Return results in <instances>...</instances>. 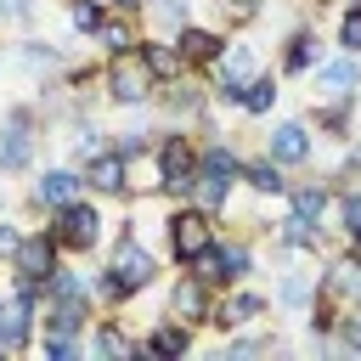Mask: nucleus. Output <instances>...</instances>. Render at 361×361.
Listing matches in <instances>:
<instances>
[{"label":"nucleus","instance_id":"48","mask_svg":"<svg viewBox=\"0 0 361 361\" xmlns=\"http://www.w3.org/2000/svg\"><path fill=\"white\" fill-rule=\"evenodd\" d=\"M147 6H152V0H147Z\"/></svg>","mask_w":361,"mask_h":361},{"label":"nucleus","instance_id":"4","mask_svg":"<svg viewBox=\"0 0 361 361\" xmlns=\"http://www.w3.org/2000/svg\"><path fill=\"white\" fill-rule=\"evenodd\" d=\"M152 90H158V79L147 73V62H141V51H124V56H107L102 62V96L113 102V107H152Z\"/></svg>","mask_w":361,"mask_h":361},{"label":"nucleus","instance_id":"9","mask_svg":"<svg viewBox=\"0 0 361 361\" xmlns=\"http://www.w3.org/2000/svg\"><path fill=\"white\" fill-rule=\"evenodd\" d=\"M305 79L316 85V102H361V56H350V51L322 56Z\"/></svg>","mask_w":361,"mask_h":361},{"label":"nucleus","instance_id":"5","mask_svg":"<svg viewBox=\"0 0 361 361\" xmlns=\"http://www.w3.org/2000/svg\"><path fill=\"white\" fill-rule=\"evenodd\" d=\"M45 231H51V243H56L62 254H90V248H96V243L107 237V214H102V209H96V197L85 192L79 203L56 209Z\"/></svg>","mask_w":361,"mask_h":361},{"label":"nucleus","instance_id":"1","mask_svg":"<svg viewBox=\"0 0 361 361\" xmlns=\"http://www.w3.org/2000/svg\"><path fill=\"white\" fill-rule=\"evenodd\" d=\"M152 164H158V192L175 197V203H186L192 186H197V135H192L186 124L158 130V141H152Z\"/></svg>","mask_w":361,"mask_h":361},{"label":"nucleus","instance_id":"40","mask_svg":"<svg viewBox=\"0 0 361 361\" xmlns=\"http://www.w3.org/2000/svg\"><path fill=\"white\" fill-rule=\"evenodd\" d=\"M276 338H265V333H243V338H231L226 344V355H259V350H271Z\"/></svg>","mask_w":361,"mask_h":361},{"label":"nucleus","instance_id":"37","mask_svg":"<svg viewBox=\"0 0 361 361\" xmlns=\"http://www.w3.org/2000/svg\"><path fill=\"white\" fill-rule=\"evenodd\" d=\"M17 62H23L28 73H51V68H62V51H56L51 39H23V51H17Z\"/></svg>","mask_w":361,"mask_h":361},{"label":"nucleus","instance_id":"23","mask_svg":"<svg viewBox=\"0 0 361 361\" xmlns=\"http://www.w3.org/2000/svg\"><path fill=\"white\" fill-rule=\"evenodd\" d=\"M141 62H147V73L158 79V85H169V79H180V73H192L186 68V56H180V45L175 39H164V34H141Z\"/></svg>","mask_w":361,"mask_h":361},{"label":"nucleus","instance_id":"44","mask_svg":"<svg viewBox=\"0 0 361 361\" xmlns=\"http://www.w3.org/2000/svg\"><path fill=\"white\" fill-rule=\"evenodd\" d=\"M107 6H113V11H130V17H141V11H147V0H107Z\"/></svg>","mask_w":361,"mask_h":361},{"label":"nucleus","instance_id":"22","mask_svg":"<svg viewBox=\"0 0 361 361\" xmlns=\"http://www.w3.org/2000/svg\"><path fill=\"white\" fill-rule=\"evenodd\" d=\"M316 62H322V39H316V28H310V23H293L288 39H282V73H288V79H305Z\"/></svg>","mask_w":361,"mask_h":361},{"label":"nucleus","instance_id":"16","mask_svg":"<svg viewBox=\"0 0 361 361\" xmlns=\"http://www.w3.org/2000/svg\"><path fill=\"white\" fill-rule=\"evenodd\" d=\"M79 169H85L90 197H130V158H118L113 147H107V152H96V158H85Z\"/></svg>","mask_w":361,"mask_h":361},{"label":"nucleus","instance_id":"13","mask_svg":"<svg viewBox=\"0 0 361 361\" xmlns=\"http://www.w3.org/2000/svg\"><path fill=\"white\" fill-rule=\"evenodd\" d=\"M152 107H158L169 124H197V118L209 113V90H203L192 73H180V79H169V85L152 90Z\"/></svg>","mask_w":361,"mask_h":361},{"label":"nucleus","instance_id":"19","mask_svg":"<svg viewBox=\"0 0 361 361\" xmlns=\"http://www.w3.org/2000/svg\"><path fill=\"white\" fill-rule=\"evenodd\" d=\"M316 293L338 299L344 310H361V265H355L350 254H338L333 265H322V276H316Z\"/></svg>","mask_w":361,"mask_h":361},{"label":"nucleus","instance_id":"34","mask_svg":"<svg viewBox=\"0 0 361 361\" xmlns=\"http://www.w3.org/2000/svg\"><path fill=\"white\" fill-rule=\"evenodd\" d=\"M152 141H158V130H147V124H124V130H113V152L118 158H152Z\"/></svg>","mask_w":361,"mask_h":361},{"label":"nucleus","instance_id":"21","mask_svg":"<svg viewBox=\"0 0 361 361\" xmlns=\"http://www.w3.org/2000/svg\"><path fill=\"white\" fill-rule=\"evenodd\" d=\"M141 17H130V11H107L102 17V28L90 34V45H102V56H124V51H135L141 45Z\"/></svg>","mask_w":361,"mask_h":361},{"label":"nucleus","instance_id":"20","mask_svg":"<svg viewBox=\"0 0 361 361\" xmlns=\"http://www.w3.org/2000/svg\"><path fill=\"white\" fill-rule=\"evenodd\" d=\"M175 45H180V56H186V68H192V73H203V68H209V62H214V56L226 51V34L192 17V23H186V28L175 34Z\"/></svg>","mask_w":361,"mask_h":361},{"label":"nucleus","instance_id":"2","mask_svg":"<svg viewBox=\"0 0 361 361\" xmlns=\"http://www.w3.org/2000/svg\"><path fill=\"white\" fill-rule=\"evenodd\" d=\"M214 243H220V214L197 209L192 197H186V203H175V209L164 214V254H169L175 265L197 259V254H203V248H214Z\"/></svg>","mask_w":361,"mask_h":361},{"label":"nucleus","instance_id":"33","mask_svg":"<svg viewBox=\"0 0 361 361\" xmlns=\"http://www.w3.org/2000/svg\"><path fill=\"white\" fill-rule=\"evenodd\" d=\"M338 316H344V305H338V299H327V293H316V299L305 305V333H310V338H333Z\"/></svg>","mask_w":361,"mask_h":361},{"label":"nucleus","instance_id":"29","mask_svg":"<svg viewBox=\"0 0 361 361\" xmlns=\"http://www.w3.org/2000/svg\"><path fill=\"white\" fill-rule=\"evenodd\" d=\"M276 96H282V85H276V73H254L243 90H237V113H248V118H265L271 107H276Z\"/></svg>","mask_w":361,"mask_h":361},{"label":"nucleus","instance_id":"46","mask_svg":"<svg viewBox=\"0 0 361 361\" xmlns=\"http://www.w3.org/2000/svg\"><path fill=\"white\" fill-rule=\"evenodd\" d=\"M299 6H310V0H299Z\"/></svg>","mask_w":361,"mask_h":361},{"label":"nucleus","instance_id":"36","mask_svg":"<svg viewBox=\"0 0 361 361\" xmlns=\"http://www.w3.org/2000/svg\"><path fill=\"white\" fill-rule=\"evenodd\" d=\"M113 147V130H102L96 118H79L73 124V158L85 164V158H96V152H107Z\"/></svg>","mask_w":361,"mask_h":361},{"label":"nucleus","instance_id":"15","mask_svg":"<svg viewBox=\"0 0 361 361\" xmlns=\"http://www.w3.org/2000/svg\"><path fill=\"white\" fill-rule=\"evenodd\" d=\"M209 305H214V288L197 282V276L180 265V276L169 282V316L186 322V327H209Z\"/></svg>","mask_w":361,"mask_h":361},{"label":"nucleus","instance_id":"18","mask_svg":"<svg viewBox=\"0 0 361 361\" xmlns=\"http://www.w3.org/2000/svg\"><path fill=\"white\" fill-rule=\"evenodd\" d=\"M141 350H147V355H164V361H180V355H192V350H197V327H186V322L164 316V322H152V327L141 333Z\"/></svg>","mask_w":361,"mask_h":361},{"label":"nucleus","instance_id":"35","mask_svg":"<svg viewBox=\"0 0 361 361\" xmlns=\"http://www.w3.org/2000/svg\"><path fill=\"white\" fill-rule=\"evenodd\" d=\"M62 11H68V28L90 39V34L102 28V17H107L113 6H107V0H62Z\"/></svg>","mask_w":361,"mask_h":361},{"label":"nucleus","instance_id":"30","mask_svg":"<svg viewBox=\"0 0 361 361\" xmlns=\"http://www.w3.org/2000/svg\"><path fill=\"white\" fill-rule=\"evenodd\" d=\"M271 237H276L282 248H293V254H316V248H322V226H316V220H299V214H282V220L271 226Z\"/></svg>","mask_w":361,"mask_h":361},{"label":"nucleus","instance_id":"38","mask_svg":"<svg viewBox=\"0 0 361 361\" xmlns=\"http://www.w3.org/2000/svg\"><path fill=\"white\" fill-rule=\"evenodd\" d=\"M333 45H338V51H350V56H361V0H344V11H338V34H333Z\"/></svg>","mask_w":361,"mask_h":361},{"label":"nucleus","instance_id":"47","mask_svg":"<svg viewBox=\"0 0 361 361\" xmlns=\"http://www.w3.org/2000/svg\"><path fill=\"white\" fill-rule=\"evenodd\" d=\"M0 62H6V51H0Z\"/></svg>","mask_w":361,"mask_h":361},{"label":"nucleus","instance_id":"11","mask_svg":"<svg viewBox=\"0 0 361 361\" xmlns=\"http://www.w3.org/2000/svg\"><path fill=\"white\" fill-rule=\"evenodd\" d=\"M265 158H276L282 169H305L316 158V130L310 118H276L271 135H265Z\"/></svg>","mask_w":361,"mask_h":361},{"label":"nucleus","instance_id":"14","mask_svg":"<svg viewBox=\"0 0 361 361\" xmlns=\"http://www.w3.org/2000/svg\"><path fill=\"white\" fill-rule=\"evenodd\" d=\"M6 265H11V276H34V282H45V276L62 265V248H56L51 231L39 226V231H23V237H17V248H11Z\"/></svg>","mask_w":361,"mask_h":361},{"label":"nucleus","instance_id":"12","mask_svg":"<svg viewBox=\"0 0 361 361\" xmlns=\"http://www.w3.org/2000/svg\"><path fill=\"white\" fill-rule=\"evenodd\" d=\"M34 338H39V305L23 299V293H6L0 299V361L6 355H23Z\"/></svg>","mask_w":361,"mask_h":361},{"label":"nucleus","instance_id":"7","mask_svg":"<svg viewBox=\"0 0 361 361\" xmlns=\"http://www.w3.org/2000/svg\"><path fill=\"white\" fill-rule=\"evenodd\" d=\"M34 147H39V113L28 102L6 107L0 113V175H23L34 164Z\"/></svg>","mask_w":361,"mask_h":361},{"label":"nucleus","instance_id":"42","mask_svg":"<svg viewBox=\"0 0 361 361\" xmlns=\"http://www.w3.org/2000/svg\"><path fill=\"white\" fill-rule=\"evenodd\" d=\"M34 6H39V0H0V17H6V23H28Z\"/></svg>","mask_w":361,"mask_h":361},{"label":"nucleus","instance_id":"39","mask_svg":"<svg viewBox=\"0 0 361 361\" xmlns=\"http://www.w3.org/2000/svg\"><path fill=\"white\" fill-rule=\"evenodd\" d=\"M333 209H338V231H361V186H333Z\"/></svg>","mask_w":361,"mask_h":361},{"label":"nucleus","instance_id":"41","mask_svg":"<svg viewBox=\"0 0 361 361\" xmlns=\"http://www.w3.org/2000/svg\"><path fill=\"white\" fill-rule=\"evenodd\" d=\"M220 6H226V17H231V23H254V17L265 11V0H220Z\"/></svg>","mask_w":361,"mask_h":361},{"label":"nucleus","instance_id":"43","mask_svg":"<svg viewBox=\"0 0 361 361\" xmlns=\"http://www.w3.org/2000/svg\"><path fill=\"white\" fill-rule=\"evenodd\" d=\"M17 237H23V226H17V220H0V259H11Z\"/></svg>","mask_w":361,"mask_h":361},{"label":"nucleus","instance_id":"17","mask_svg":"<svg viewBox=\"0 0 361 361\" xmlns=\"http://www.w3.org/2000/svg\"><path fill=\"white\" fill-rule=\"evenodd\" d=\"M90 316H96L90 299H39V333L85 338V333H90Z\"/></svg>","mask_w":361,"mask_h":361},{"label":"nucleus","instance_id":"24","mask_svg":"<svg viewBox=\"0 0 361 361\" xmlns=\"http://www.w3.org/2000/svg\"><path fill=\"white\" fill-rule=\"evenodd\" d=\"M282 203H288V214H299V220H327V209H333V180H288V192H282Z\"/></svg>","mask_w":361,"mask_h":361},{"label":"nucleus","instance_id":"6","mask_svg":"<svg viewBox=\"0 0 361 361\" xmlns=\"http://www.w3.org/2000/svg\"><path fill=\"white\" fill-rule=\"evenodd\" d=\"M203 73H209V102L237 107V90L259 73V45H248V39H231V34H226V51H220Z\"/></svg>","mask_w":361,"mask_h":361},{"label":"nucleus","instance_id":"28","mask_svg":"<svg viewBox=\"0 0 361 361\" xmlns=\"http://www.w3.org/2000/svg\"><path fill=\"white\" fill-rule=\"evenodd\" d=\"M186 23H192V0H152L141 11V28L147 34H164V39H175Z\"/></svg>","mask_w":361,"mask_h":361},{"label":"nucleus","instance_id":"27","mask_svg":"<svg viewBox=\"0 0 361 361\" xmlns=\"http://www.w3.org/2000/svg\"><path fill=\"white\" fill-rule=\"evenodd\" d=\"M310 130L327 141H350L355 135V102H316L310 107Z\"/></svg>","mask_w":361,"mask_h":361},{"label":"nucleus","instance_id":"26","mask_svg":"<svg viewBox=\"0 0 361 361\" xmlns=\"http://www.w3.org/2000/svg\"><path fill=\"white\" fill-rule=\"evenodd\" d=\"M243 186H248L254 197H282V192H288V169H282L276 158L254 152V158H243Z\"/></svg>","mask_w":361,"mask_h":361},{"label":"nucleus","instance_id":"8","mask_svg":"<svg viewBox=\"0 0 361 361\" xmlns=\"http://www.w3.org/2000/svg\"><path fill=\"white\" fill-rule=\"evenodd\" d=\"M265 310H271V299H265L259 288L231 282L226 293H214V305H209V327H214V333H243V327H254Z\"/></svg>","mask_w":361,"mask_h":361},{"label":"nucleus","instance_id":"25","mask_svg":"<svg viewBox=\"0 0 361 361\" xmlns=\"http://www.w3.org/2000/svg\"><path fill=\"white\" fill-rule=\"evenodd\" d=\"M135 350H141V338H135L118 316L90 322V355H107V361H135Z\"/></svg>","mask_w":361,"mask_h":361},{"label":"nucleus","instance_id":"3","mask_svg":"<svg viewBox=\"0 0 361 361\" xmlns=\"http://www.w3.org/2000/svg\"><path fill=\"white\" fill-rule=\"evenodd\" d=\"M107 276L124 288V299H135V293H147L152 282H158V254L135 237V220L113 237V254H107Z\"/></svg>","mask_w":361,"mask_h":361},{"label":"nucleus","instance_id":"32","mask_svg":"<svg viewBox=\"0 0 361 361\" xmlns=\"http://www.w3.org/2000/svg\"><path fill=\"white\" fill-rule=\"evenodd\" d=\"M310 299H316V276H310V271H288V276L276 282V305H282L288 316H305Z\"/></svg>","mask_w":361,"mask_h":361},{"label":"nucleus","instance_id":"45","mask_svg":"<svg viewBox=\"0 0 361 361\" xmlns=\"http://www.w3.org/2000/svg\"><path fill=\"white\" fill-rule=\"evenodd\" d=\"M344 254H350V259L361 265V231H350V237H344Z\"/></svg>","mask_w":361,"mask_h":361},{"label":"nucleus","instance_id":"31","mask_svg":"<svg viewBox=\"0 0 361 361\" xmlns=\"http://www.w3.org/2000/svg\"><path fill=\"white\" fill-rule=\"evenodd\" d=\"M214 254H220V276H226V288L254 276V248H248V243H237V237H220V243H214Z\"/></svg>","mask_w":361,"mask_h":361},{"label":"nucleus","instance_id":"10","mask_svg":"<svg viewBox=\"0 0 361 361\" xmlns=\"http://www.w3.org/2000/svg\"><path fill=\"white\" fill-rule=\"evenodd\" d=\"M85 192H90V186H85V169H79V164H51V169H39V175H34L28 203H34V209H45V214H56V209L79 203Z\"/></svg>","mask_w":361,"mask_h":361}]
</instances>
